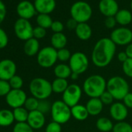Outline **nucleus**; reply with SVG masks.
I'll return each mask as SVG.
<instances>
[{
    "label": "nucleus",
    "instance_id": "obj_23",
    "mask_svg": "<svg viewBox=\"0 0 132 132\" xmlns=\"http://www.w3.org/2000/svg\"><path fill=\"white\" fill-rule=\"evenodd\" d=\"M71 112L72 117H73L76 120L79 121H83L86 120L89 115L86 109V106L82 104H77L71 107Z\"/></svg>",
    "mask_w": 132,
    "mask_h": 132
},
{
    "label": "nucleus",
    "instance_id": "obj_15",
    "mask_svg": "<svg viewBox=\"0 0 132 132\" xmlns=\"http://www.w3.org/2000/svg\"><path fill=\"white\" fill-rule=\"evenodd\" d=\"M110 117L117 122L124 121L128 115V108L120 102H116L111 104L110 108Z\"/></svg>",
    "mask_w": 132,
    "mask_h": 132
},
{
    "label": "nucleus",
    "instance_id": "obj_24",
    "mask_svg": "<svg viewBox=\"0 0 132 132\" xmlns=\"http://www.w3.org/2000/svg\"><path fill=\"white\" fill-rule=\"evenodd\" d=\"M67 37L63 33H55L51 36V47H53L57 51L64 48L67 44Z\"/></svg>",
    "mask_w": 132,
    "mask_h": 132
},
{
    "label": "nucleus",
    "instance_id": "obj_27",
    "mask_svg": "<svg viewBox=\"0 0 132 132\" xmlns=\"http://www.w3.org/2000/svg\"><path fill=\"white\" fill-rule=\"evenodd\" d=\"M113 125L111 120L105 117L99 118L96 123V128L101 132H110L113 130Z\"/></svg>",
    "mask_w": 132,
    "mask_h": 132
},
{
    "label": "nucleus",
    "instance_id": "obj_6",
    "mask_svg": "<svg viewBox=\"0 0 132 132\" xmlns=\"http://www.w3.org/2000/svg\"><path fill=\"white\" fill-rule=\"evenodd\" d=\"M51 114L53 121L60 124L67 123L72 117L71 107H69L63 100H56L52 103Z\"/></svg>",
    "mask_w": 132,
    "mask_h": 132
},
{
    "label": "nucleus",
    "instance_id": "obj_33",
    "mask_svg": "<svg viewBox=\"0 0 132 132\" xmlns=\"http://www.w3.org/2000/svg\"><path fill=\"white\" fill-rule=\"evenodd\" d=\"M57 60H59L60 61H62V62L69 61L72 57V54L69 51V50H68L65 47L57 50Z\"/></svg>",
    "mask_w": 132,
    "mask_h": 132
},
{
    "label": "nucleus",
    "instance_id": "obj_43",
    "mask_svg": "<svg viewBox=\"0 0 132 132\" xmlns=\"http://www.w3.org/2000/svg\"><path fill=\"white\" fill-rule=\"evenodd\" d=\"M51 29L54 32V34H55V33H62V31L64 30V25L61 21L55 20V21H53L52 25L51 27Z\"/></svg>",
    "mask_w": 132,
    "mask_h": 132
},
{
    "label": "nucleus",
    "instance_id": "obj_40",
    "mask_svg": "<svg viewBox=\"0 0 132 132\" xmlns=\"http://www.w3.org/2000/svg\"><path fill=\"white\" fill-rule=\"evenodd\" d=\"M47 34L46 29L40 27L39 26L36 27L34 28V32H33V37L36 38L37 40H40L44 38Z\"/></svg>",
    "mask_w": 132,
    "mask_h": 132
},
{
    "label": "nucleus",
    "instance_id": "obj_46",
    "mask_svg": "<svg viewBox=\"0 0 132 132\" xmlns=\"http://www.w3.org/2000/svg\"><path fill=\"white\" fill-rule=\"evenodd\" d=\"M123 103L130 109H132V93H128L123 99Z\"/></svg>",
    "mask_w": 132,
    "mask_h": 132
},
{
    "label": "nucleus",
    "instance_id": "obj_19",
    "mask_svg": "<svg viewBox=\"0 0 132 132\" xmlns=\"http://www.w3.org/2000/svg\"><path fill=\"white\" fill-rule=\"evenodd\" d=\"M86 106L89 115L97 116L102 112L103 103L100 98H90L86 103Z\"/></svg>",
    "mask_w": 132,
    "mask_h": 132
},
{
    "label": "nucleus",
    "instance_id": "obj_14",
    "mask_svg": "<svg viewBox=\"0 0 132 132\" xmlns=\"http://www.w3.org/2000/svg\"><path fill=\"white\" fill-rule=\"evenodd\" d=\"M16 13L20 18L29 20L35 16L37 11L34 3L27 1V0H23V1L19 3V4L17 5Z\"/></svg>",
    "mask_w": 132,
    "mask_h": 132
},
{
    "label": "nucleus",
    "instance_id": "obj_2",
    "mask_svg": "<svg viewBox=\"0 0 132 132\" xmlns=\"http://www.w3.org/2000/svg\"><path fill=\"white\" fill-rule=\"evenodd\" d=\"M82 89L89 98H100L106 90V81L100 75H91L83 82Z\"/></svg>",
    "mask_w": 132,
    "mask_h": 132
},
{
    "label": "nucleus",
    "instance_id": "obj_34",
    "mask_svg": "<svg viewBox=\"0 0 132 132\" xmlns=\"http://www.w3.org/2000/svg\"><path fill=\"white\" fill-rule=\"evenodd\" d=\"M10 85L12 89H21L23 86V80L20 76H14L10 81Z\"/></svg>",
    "mask_w": 132,
    "mask_h": 132
},
{
    "label": "nucleus",
    "instance_id": "obj_48",
    "mask_svg": "<svg viewBox=\"0 0 132 132\" xmlns=\"http://www.w3.org/2000/svg\"><path fill=\"white\" fill-rule=\"evenodd\" d=\"M117 59L120 62L123 63L124 61H126L128 59V57H127V54L125 53V51H121V52H119V54H117Z\"/></svg>",
    "mask_w": 132,
    "mask_h": 132
},
{
    "label": "nucleus",
    "instance_id": "obj_45",
    "mask_svg": "<svg viewBox=\"0 0 132 132\" xmlns=\"http://www.w3.org/2000/svg\"><path fill=\"white\" fill-rule=\"evenodd\" d=\"M6 16V7L4 3L2 0H0V24L4 21Z\"/></svg>",
    "mask_w": 132,
    "mask_h": 132
},
{
    "label": "nucleus",
    "instance_id": "obj_9",
    "mask_svg": "<svg viewBox=\"0 0 132 132\" xmlns=\"http://www.w3.org/2000/svg\"><path fill=\"white\" fill-rule=\"evenodd\" d=\"M14 32L16 36L21 40L27 41L33 37L34 27L28 20L20 18L14 23Z\"/></svg>",
    "mask_w": 132,
    "mask_h": 132
},
{
    "label": "nucleus",
    "instance_id": "obj_37",
    "mask_svg": "<svg viewBox=\"0 0 132 132\" xmlns=\"http://www.w3.org/2000/svg\"><path fill=\"white\" fill-rule=\"evenodd\" d=\"M123 72L129 78H132V59L128 58L126 61L122 63Z\"/></svg>",
    "mask_w": 132,
    "mask_h": 132
},
{
    "label": "nucleus",
    "instance_id": "obj_17",
    "mask_svg": "<svg viewBox=\"0 0 132 132\" xmlns=\"http://www.w3.org/2000/svg\"><path fill=\"white\" fill-rule=\"evenodd\" d=\"M27 123L34 129L39 130L44 126L45 123V116L41 112L37 110L31 111L29 113L28 119Z\"/></svg>",
    "mask_w": 132,
    "mask_h": 132
},
{
    "label": "nucleus",
    "instance_id": "obj_35",
    "mask_svg": "<svg viewBox=\"0 0 132 132\" xmlns=\"http://www.w3.org/2000/svg\"><path fill=\"white\" fill-rule=\"evenodd\" d=\"M13 132H34V129L27 123H17L13 129Z\"/></svg>",
    "mask_w": 132,
    "mask_h": 132
},
{
    "label": "nucleus",
    "instance_id": "obj_29",
    "mask_svg": "<svg viewBox=\"0 0 132 132\" xmlns=\"http://www.w3.org/2000/svg\"><path fill=\"white\" fill-rule=\"evenodd\" d=\"M13 112L15 120L17 121V123H23L27 121L30 112L24 106L16 108L13 110Z\"/></svg>",
    "mask_w": 132,
    "mask_h": 132
},
{
    "label": "nucleus",
    "instance_id": "obj_50",
    "mask_svg": "<svg viewBox=\"0 0 132 132\" xmlns=\"http://www.w3.org/2000/svg\"><path fill=\"white\" fill-rule=\"evenodd\" d=\"M79 75H76V74H74V73H72V76H71V79H72V80H76V79H79Z\"/></svg>",
    "mask_w": 132,
    "mask_h": 132
},
{
    "label": "nucleus",
    "instance_id": "obj_18",
    "mask_svg": "<svg viewBox=\"0 0 132 132\" xmlns=\"http://www.w3.org/2000/svg\"><path fill=\"white\" fill-rule=\"evenodd\" d=\"M36 11L39 14H50L56 7L55 0H34Z\"/></svg>",
    "mask_w": 132,
    "mask_h": 132
},
{
    "label": "nucleus",
    "instance_id": "obj_28",
    "mask_svg": "<svg viewBox=\"0 0 132 132\" xmlns=\"http://www.w3.org/2000/svg\"><path fill=\"white\" fill-rule=\"evenodd\" d=\"M69 86V84L67 79H64L56 78L51 82L52 91L53 93H63L66 90V89L68 88Z\"/></svg>",
    "mask_w": 132,
    "mask_h": 132
},
{
    "label": "nucleus",
    "instance_id": "obj_39",
    "mask_svg": "<svg viewBox=\"0 0 132 132\" xmlns=\"http://www.w3.org/2000/svg\"><path fill=\"white\" fill-rule=\"evenodd\" d=\"M45 132H61V124L55 121L50 122L45 128Z\"/></svg>",
    "mask_w": 132,
    "mask_h": 132
},
{
    "label": "nucleus",
    "instance_id": "obj_12",
    "mask_svg": "<svg viewBox=\"0 0 132 132\" xmlns=\"http://www.w3.org/2000/svg\"><path fill=\"white\" fill-rule=\"evenodd\" d=\"M27 99V94L22 89H11L10 92L6 96V103L13 109L23 106Z\"/></svg>",
    "mask_w": 132,
    "mask_h": 132
},
{
    "label": "nucleus",
    "instance_id": "obj_8",
    "mask_svg": "<svg viewBox=\"0 0 132 132\" xmlns=\"http://www.w3.org/2000/svg\"><path fill=\"white\" fill-rule=\"evenodd\" d=\"M69 61V67L72 73L81 75L84 73L89 68V59L82 52H76L72 54Z\"/></svg>",
    "mask_w": 132,
    "mask_h": 132
},
{
    "label": "nucleus",
    "instance_id": "obj_11",
    "mask_svg": "<svg viewBox=\"0 0 132 132\" xmlns=\"http://www.w3.org/2000/svg\"><path fill=\"white\" fill-rule=\"evenodd\" d=\"M110 38L116 45H128L132 43V31L125 27H118L111 32Z\"/></svg>",
    "mask_w": 132,
    "mask_h": 132
},
{
    "label": "nucleus",
    "instance_id": "obj_16",
    "mask_svg": "<svg viewBox=\"0 0 132 132\" xmlns=\"http://www.w3.org/2000/svg\"><path fill=\"white\" fill-rule=\"evenodd\" d=\"M99 10L106 17L115 16L119 11V6L116 0H100Z\"/></svg>",
    "mask_w": 132,
    "mask_h": 132
},
{
    "label": "nucleus",
    "instance_id": "obj_4",
    "mask_svg": "<svg viewBox=\"0 0 132 132\" xmlns=\"http://www.w3.org/2000/svg\"><path fill=\"white\" fill-rule=\"evenodd\" d=\"M106 90L113 96L114 100H123L129 93L127 82L120 76H113L106 82Z\"/></svg>",
    "mask_w": 132,
    "mask_h": 132
},
{
    "label": "nucleus",
    "instance_id": "obj_51",
    "mask_svg": "<svg viewBox=\"0 0 132 132\" xmlns=\"http://www.w3.org/2000/svg\"><path fill=\"white\" fill-rule=\"evenodd\" d=\"M130 9L132 10V0H131V2H130Z\"/></svg>",
    "mask_w": 132,
    "mask_h": 132
},
{
    "label": "nucleus",
    "instance_id": "obj_38",
    "mask_svg": "<svg viewBox=\"0 0 132 132\" xmlns=\"http://www.w3.org/2000/svg\"><path fill=\"white\" fill-rule=\"evenodd\" d=\"M11 89L9 81L0 79V96H6Z\"/></svg>",
    "mask_w": 132,
    "mask_h": 132
},
{
    "label": "nucleus",
    "instance_id": "obj_31",
    "mask_svg": "<svg viewBox=\"0 0 132 132\" xmlns=\"http://www.w3.org/2000/svg\"><path fill=\"white\" fill-rule=\"evenodd\" d=\"M113 132H132V126L126 121H120L113 125Z\"/></svg>",
    "mask_w": 132,
    "mask_h": 132
},
{
    "label": "nucleus",
    "instance_id": "obj_42",
    "mask_svg": "<svg viewBox=\"0 0 132 132\" xmlns=\"http://www.w3.org/2000/svg\"><path fill=\"white\" fill-rule=\"evenodd\" d=\"M9 43V37L6 31L0 28V49H3L7 46Z\"/></svg>",
    "mask_w": 132,
    "mask_h": 132
},
{
    "label": "nucleus",
    "instance_id": "obj_25",
    "mask_svg": "<svg viewBox=\"0 0 132 132\" xmlns=\"http://www.w3.org/2000/svg\"><path fill=\"white\" fill-rule=\"evenodd\" d=\"M114 17L117 23L123 27L130 24L132 21V13L127 10H119Z\"/></svg>",
    "mask_w": 132,
    "mask_h": 132
},
{
    "label": "nucleus",
    "instance_id": "obj_30",
    "mask_svg": "<svg viewBox=\"0 0 132 132\" xmlns=\"http://www.w3.org/2000/svg\"><path fill=\"white\" fill-rule=\"evenodd\" d=\"M37 26L44 29L51 28L53 20L48 14H38L36 19Z\"/></svg>",
    "mask_w": 132,
    "mask_h": 132
},
{
    "label": "nucleus",
    "instance_id": "obj_36",
    "mask_svg": "<svg viewBox=\"0 0 132 132\" xmlns=\"http://www.w3.org/2000/svg\"><path fill=\"white\" fill-rule=\"evenodd\" d=\"M51 106H52V104H51L50 102L47 101V100H39V104H38L37 110L41 112L44 114H46V113L51 112Z\"/></svg>",
    "mask_w": 132,
    "mask_h": 132
},
{
    "label": "nucleus",
    "instance_id": "obj_52",
    "mask_svg": "<svg viewBox=\"0 0 132 132\" xmlns=\"http://www.w3.org/2000/svg\"><path fill=\"white\" fill-rule=\"evenodd\" d=\"M38 132H41V131H38Z\"/></svg>",
    "mask_w": 132,
    "mask_h": 132
},
{
    "label": "nucleus",
    "instance_id": "obj_32",
    "mask_svg": "<svg viewBox=\"0 0 132 132\" xmlns=\"http://www.w3.org/2000/svg\"><path fill=\"white\" fill-rule=\"evenodd\" d=\"M38 104H39V100H37V98L34 96H31V97H27L23 106L29 112H31V111H34L37 110Z\"/></svg>",
    "mask_w": 132,
    "mask_h": 132
},
{
    "label": "nucleus",
    "instance_id": "obj_13",
    "mask_svg": "<svg viewBox=\"0 0 132 132\" xmlns=\"http://www.w3.org/2000/svg\"><path fill=\"white\" fill-rule=\"evenodd\" d=\"M16 73V64L10 59L0 61V79L10 81Z\"/></svg>",
    "mask_w": 132,
    "mask_h": 132
},
{
    "label": "nucleus",
    "instance_id": "obj_7",
    "mask_svg": "<svg viewBox=\"0 0 132 132\" xmlns=\"http://www.w3.org/2000/svg\"><path fill=\"white\" fill-rule=\"evenodd\" d=\"M37 61L42 68L48 69L52 67L57 61V50L51 46L43 47L37 54Z\"/></svg>",
    "mask_w": 132,
    "mask_h": 132
},
{
    "label": "nucleus",
    "instance_id": "obj_22",
    "mask_svg": "<svg viewBox=\"0 0 132 132\" xmlns=\"http://www.w3.org/2000/svg\"><path fill=\"white\" fill-rule=\"evenodd\" d=\"M72 70L69 64L64 63L57 64L54 69V74L56 78L67 79L72 76Z\"/></svg>",
    "mask_w": 132,
    "mask_h": 132
},
{
    "label": "nucleus",
    "instance_id": "obj_3",
    "mask_svg": "<svg viewBox=\"0 0 132 132\" xmlns=\"http://www.w3.org/2000/svg\"><path fill=\"white\" fill-rule=\"evenodd\" d=\"M29 89L32 96L37 98L39 100H47L52 94L51 83L44 78H34L29 85Z\"/></svg>",
    "mask_w": 132,
    "mask_h": 132
},
{
    "label": "nucleus",
    "instance_id": "obj_47",
    "mask_svg": "<svg viewBox=\"0 0 132 132\" xmlns=\"http://www.w3.org/2000/svg\"><path fill=\"white\" fill-rule=\"evenodd\" d=\"M78 24L79 23L74 19H72V18L68 20L67 22H66V27H67V28L69 30H76V27H77V26H78Z\"/></svg>",
    "mask_w": 132,
    "mask_h": 132
},
{
    "label": "nucleus",
    "instance_id": "obj_20",
    "mask_svg": "<svg viewBox=\"0 0 132 132\" xmlns=\"http://www.w3.org/2000/svg\"><path fill=\"white\" fill-rule=\"evenodd\" d=\"M23 51L24 53L29 57H32L37 54L40 51V43L38 40L34 37H32L25 41Z\"/></svg>",
    "mask_w": 132,
    "mask_h": 132
},
{
    "label": "nucleus",
    "instance_id": "obj_49",
    "mask_svg": "<svg viewBox=\"0 0 132 132\" xmlns=\"http://www.w3.org/2000/svg\"><path fill=\"white\" fill-rule=\"evenodd\" d=\"M125 53L127 54L128 58H131L132 59V43H130V44L127 45L126 49H125Z\"/></svg>",
    "mask_w": 132,
    "mask_h": 132
},
{
    "label": "nucleus",
    "instance_id": "obj_21",
    "mask_svg": "<svg viewBox=\"0 0 132 132\" xmlns=\"http://www.w3.org/2000/svg\"><path fill=\"white\" fill-rule=\"evenodd\" d=\"M75 31L76 36L81 40H88L92 37L93 34L92 28L87 23H79Z\"/></svg>",
    "mask_w": 132,
    "mask_h": 132
},
{
    "label": "nucleus",
    "instance_id": "obj_10",
    "mask_svg": "<svg viewBox=\"0 0 132 132\" xmlns=\"http://www.w3.org/2000/svg\"><path fill=\"white\" fill-rule=\"evenodd\" d=\"M82 97V89L77 84H70L62 93V100L69 107L77 104Z\"/></svg>",
    "mask_w": 132,
    "mask_h": 132
},
{
    "label": "nucleus",
    "instance_id": "obj_41",
    "mask_svg": "<svg viewBox=\"0 0 132 132\" xmlns=\"http://www.w3.org/2000/svg\"><path fill=\"white\" fill-rule=\"evenodd\" d=\"M100 100L102 101V103H103V105H110V104H113V96L107 91L106 90L100 97Z\"/></svg>",
    "mask_w": 132,
    "mask_h": 132
},
{
    "label": "nucleus",
    "instance_id": "obj_1",
    "mask_svg": "<svg viewBox=\"0 0 132 132\" xmlns=\"http://www.w3.org/2000/svg\"><path fill=\"white\" fill-rule=\"evenodd\" d=\"M116 46L110 38L100 39L96 43L91 54L93 64L98 68H105L109 65L116 53Z\"/></svg>",
    "mask_w": 132,
    "mask_h": 132
},
{
    "label": "nucleus",
    "instance_id": "obj_5",
    "mask_svg": "<svg viewBox=\"0 0 132 132\" xmlns=\"http://www.w3.org/2000/svg\"><path fill=\"white\" fill-rule=\"evenodd\" d=\"M70 14L78 23L88 22L93 15V10L90 5L84 1H78L72 4L70 9Z\"/></svg>",
    "mask_w": 132,
    "mask_h": 132
},
{
    "label": "nucleus",
    "instance_id": "obj_44",
    "mask_svg": "<svg viewBox=\"0 0 132 132\" xmlns=\"http://www.w3.org/2000/svg\"><path fill=\"white\" fill-rule=\"evenodd\" d=\"M117 21L114 16H109V17H106L105 21H104V24L105 27L108 29H113L115 27L116 24H117Z\"/></svg>",
    "mask_w": 132,
    "mask_h": 132
},
{
    "label": "nucleus",
    "instance_id": "obj_26",
    "mask_svg": "<svg viewBox=\"0 0 132 132\" xmlns=\"http://www.w3.org/2000/svg\"><path fill=\"white\" fill-rule=\"evenodd\" d=\"M15 120L13 112L8 110L3 109L0 110V127H9Z\"/></svg>",
    "mask_w": 132,
    "mask_h": 132
}]
</instances>
